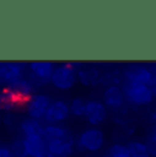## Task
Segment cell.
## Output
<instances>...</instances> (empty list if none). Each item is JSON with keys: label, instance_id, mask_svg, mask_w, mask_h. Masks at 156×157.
<instances>
[{"label": "cell", "instance_id": "1", "mask_svg": "<svg viewBox=\"0 0 156 157\" xmlns=\"http://www.w3.org/2000/svg\"><path fill=\"white\" fill-rule=\"evenodd\" d=\"M121 87L123 92L126 104L130 107H148L156 98L151 85L123 82Z\"/></svg>", "mask_w": 156, "mask_h": 157}, {"label": "cell", "instance_id": "2", "mask_svg": "<svg viewBox=\"0 0 156 157\" xmlns=\"http://www.w3.org/2000/svg\"><path fill=\"white\" fill-rule=\"evenodd\" d=\"M106 134L100 127H88L80 132L76 141V149L81 153H97L106 146Z\"/></svg>", "mask_w": 156, "mask_h": 157}, {"label": "cell", "instance_id": "3", "mask_svg": "<svg viewBox=\"0 0 156 157\" xmlns=\"http://www.w3.org/2000/svg\"><path fill=\"white\" fill-rule=\"evenodd\" d=\"M55 64L49 60H34L28 63L26 67V78L30 81L34 87H41L51 83Z\"/></svg>", "mask_w": 156, "mask_h": 157}, {"label": "cell", "instance_id": "4", "mask_svg": "<svg viewBox=\"0 0 156 157\" xmlns=\"http://www.w3.org/2000/svg\"><path fill=\"white\" fill-rule=\"evenodd\" d=\"M77 71L73 68L70 62L55 66L52 78H51V85L53 87L62 92H67L73 89L77 85Z\"/></svg>", "mask_w": 156, "mask_h": 157}, {"label": "cell", "instance_id": "5", "mask_svg": "<svg viewBox=\"0 0 156 157\" xmlns=\"http://www.w3.org/2000/svg\"><path fill=\"white\" fill-rule=\"evenodd\" d=\"M28 64L19 62H0V85L8 89L26 77Z\"/></svg>", "mask_w": 156, "mask_h": 157}, {"label": "cell", "instance_id": "6", "mask_svg": "<svg viewBox=\"0 0 156 157\" xmlns=\"http://www.w3.org/2000/svg\"><path fill=\"white\" fill-rule=\"evenodd\" d=\"M52 98L45 93H34L25 101V111L28 117L34 120H44L45 113L49 108Z\"/></svg>", "mask_w": 156, "mask_h": 157}, {"label": "cell", "instance_id": "7", "mask_svg": "<svg viewBox=\"0 0 156 157\" xmlns=\"http://www.w3.org/2000/svg\"><path fill=\"white\" fill-rule=\"evenodd\" d=\"M122 74H123V82L151 85L152 79H154L152 68L149 66L141 64V63H130V64L125 66Z\"/></svg>", "mask_w": 156, "mask_h": 157}, {"label": "cell", "instance_id": "8", "mask_svg": "<svg viewBox=\"0 0 156 157\" xmlns=\"http://www.w3.org/2000/svg\"><path fill=\"white\" fill-rule=\"evenodd\" d=\"M84 117L86 119L89 126H92V127H100L110 117V111L103 104L101 100L91 98V100H86V108H85Z\"/></svg>", "mask_w": 156, "mask_h": 157}, {"label": "cell", "instance_id": "9", "mask_svg": "<svg viewBox=\"0 0 156 157\" xmlns=\"http://www.w3.org/2000/svg\"><path fill=\"white\" fill-rule=\"evenodd\" d=\"M70 116V107H68L67 101L58 98V100H52L44 120L47 124H62Z\"/></svg>", "mask_w": 156, "mask_h": 157}, {"label": "cell", "instance_id": "10", "mask_svg": "<svg viewBox=\"0 0 156 157\" xmlns=\"http://www.w3.org/2000/svg\"><path fill=\"white\" fill-rule=\"evenodd\" d=\"M101 70L95 64L84 63L77 71V79L78 82L85 87H96L100 85Z\"/></svg>", "mask_w": 156, "mask_h": 157}, {"label": "cell", "instance_id": "11", "mask_svg": "<svg viewBox=\"0 0 156 157\" xmlns=\"http://www.w3.org/2000/svg\"><path fill=\"white\" fill-rule=\"evenodd\" d=\"M101 101L111 111H118L126 105L125 96L121 86H108L104 87L101 93Z\"/></svg>", "mask_w": 156, "mask_h": 157}, {"label": "cell", "instance_id": "12", "mask_svg": "<svg viewBox=\"0 0 156 157\" xmlns=\"http://www.w3.org/2000/svg\"><path fill=\"white\" fill-rule=\"evenodd\" d=\"M76 140L73 131L63 124H45L44 126V141L45 144L60 142V141Z\"/></svg>", "mask_w": 156, "mask_h": 157}, {"label": "cell", "instance_id": "13", "mask_svg": "<svg viewBox=\"0 0 156 157\" xmlns=\"http://www.w3.org/2000/svg\"><path fill=\"white\" fill-rule=\"evenodd\" d=\"M19 132L22 138H43L44 124L38 120L26 117L19 122Z\"/></svg>", "mask_w": 156, "mask_h": 157}, {"label": "cell", "instance_id": "14", "mask_svg": "<svg viewBox=\"0 0 156 157\" xmlns=\"http://www.w3.org/2000/svg\"><path fill=\"white\" fill-rule=\"evenodd\" d=\"M22 138V137H21ZM28 157H34L47 153V144L43 138H22Z\"/></svg>", "mask_w": 156, "mask_h": 157}, {"label": "cell", "instance_id": "15", "mask_svg": "<svg viewBox=\"0 0 156 157\" xmlns=\"http://www.w3.org/2000/svg\"><path fill=\"white\" fill-rule=\"evenodd\" d=\"M123 83V74L122 70L116 67H111L107 71L101 72V78H100V85L104 87L108 86H122Z\"/></svg>", "mask_w": 156, "mask_h": 157}, {"label": "cell", "instance_id": "16", "mask_svg": "<svg viewBox=\"0 0 156 157\" xmlns=\"http://www.w3.org/2000/svg\"><path fill=\"white\" fill-rule=\"evenodd\" d=\"M136 132V126L133 123L130 124H119L114 128L112 138L114 142L118 144H127L129 141L133 140V135Z\"/></svg>", "mask_w": 156, "mask_h": 157}, {"label": "cell", "instance_id": "17", "mask_svg": "<svg viewBox=\"0 0 156 157\" xmlns=\"http://www.w3.org/2000/svg\"><path fill=\"white\" fill-rule=\"evenodd\" d=\"M130 107V105H129ZM129 107H122L121 109L114 111L112 113V120L115 122L116 126L119 124H130L134 120V111Z\"/></svg>", "mask_w": 156, "mask_h": 157}, {"label": "cell", "instance_id": "18", "mask_svg": "<svg viewBox=\"0 0 156 157\" xmlns=\"http://www.w3.org/2000/svg\"><path fill=\"white\" fill-rule=\"evenodd\" d=\"M130 153V157H151L148 152V147L144 141L141 140H131L126 144Z\"/></svg>", "mask_w": 156, "mask_h": 157}, {"label": "cell", "instance_id": "19", "mask_svg": "<svg viewBox=\"0 0 156 157\" xmlns=\"http://www.w3.org/2000/svg\"><path fill=\"white\" fill-rule=\"evenodd\" d=\"M104 157H130V153H129L126 144L114 142L107 147Z\"/></svg>", "mask_w": 156, "mask_h": 157}, {"label": "cell", "instance_id": "20", "mask_svg": "<svg viewBox=\"0 0 156 157\" xmlns=\"http://www.w3.org/2000/svg\"><path fill=\"white\" fill-rule=\"evenodd\" d=\"M70 107V113L76 117H84L86 108V100L84 97H74L68 104Z\"/></svg>", "mask_w": 156, "mask_h": 157}, {"label": "cell", "instance_id": "21", "mask_svg": "<svg viewBox=\"0 0 156 157\" xmlns=\"http://www.w3.org/2000/svg\"><path fill=\"white\" fill-rule=\"evenodd\" d=\"M10 146H11V149H13V153H14L15 157H28L25 146H23V141H22L21 137L17 138V140H14Z\"/></svg>", "mask_w": 156, "mask_h": 157}, {"label": "cell", "instance_id": "22", "mask_svg": "<svg viewBox=\"0 0 156 157\" xmlns=\"http://www.w3.org/2000/svg\"><path fill=\"white\" fill-rule=\"evenodd\" d=\"M0 157H15L10 145L0 144Z\"/></svg>", "mask_w": 156, "mask_h": 157}, {"label": "cell", "instance_id": "23", "mask_svg": "<svg viewBox=\"0 0 156 157\" xmlns=\"http://www.w3.org/2000/svg\"><path fill=\"white\" fill-rule=\"evenodd\" d=\"M146 120H148L152 126L156 124V107L148 111V113H146Z\"/></svg>", "mask_w": 156, "mask_h": 157}, {"label": "cell", "instance_id": "24", "mask_svg": "<svg viewBox=\"0 0 156 157\" xmlns=\"http://www.w3.org/2000/svg\"><path fill=\"white\" fill-rule=\"evenodd\" d=\"M148 140H152L154 142H156V124L155 126H152L151 130H149V132H148Z\"/></svg>", "mask_w": 156, "mask_h": 157}, {"label": "cell", "instance_id": "25", "mask_svg": "<svg viewBox=\"0 0 156 157\" xmlns=\"http://www.w3.org/2000/svg\"><path fill=\"white\" fill-rule=\"evenodd\" d=\"M34 157H49V156H48V153H45V155H40V156H34Z\"/></svg>", "mask_w": 156, "mask_h": 157}, {"label": "cell", "instance_id": "26", "mask_svg": "<svg viewBox=\"0 0 156 157\" xmlns=\"http://www.w3.org/2000/svg\"><path fill=\"white\" fill-rule=\"evenodd\" d=\"M82 157H99V156H93V155H85V156H82Z\"/></svg>", "mask_w": 156, "mask_h": 157}, {"label": "cell", "instance_id": "27", "mask_svg": "<svg viewBox=\"0 0 156 157\" xmlns=\"http://www.w3.org/2000/svg\"><path fill=\"white\" fill-rule=\"evenodd\" d=\"M151 68H152V71H154V72H156V64H155V66H152Z\"/></svg>", "mask_w": 156, "mask_h": 157}]
</instances>
